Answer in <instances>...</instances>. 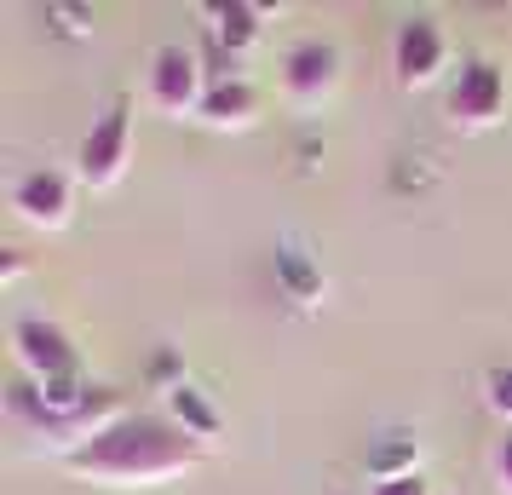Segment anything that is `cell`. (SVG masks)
Segmentation results:
<instances>
[{
  "label": "cell",
  "instance_id": "7c38bea8",
  "mask_svg": "<svg viewBox=\"0 0 512 495\" xmlns=\"http://www.w3.org/2000/svg\"><path fill=\"white\" fill-rule=\"evenodd\" d=\"M277 277H282V288H288L300 306H317V300H323V277H317V265L305 260L294 242H282L277 248Z\"/></svg>",
  "mask_w": 512,
  "mask_h": 495
},
{
  "label": "cell",
  "instance_id": "5bb4252c",
  "mask_svg": "<svg viewBox=\"0 0 512 495\" xmlns=\"http://www.w3.org/2000/svg\"><path fill=\"white\" fill-rule=\"evenodd\" d=\"M484 403L507 421V432H512V369H489L484 375Z\"/></svg>",
  "mask_w": 512,
  "mask_h": 495
},
{
  "label": "cell",
  "instance_id": "4fadbf2b",
  "mask_svg": "<svg viewBox=\"0 0 512 495\" xmlns=\"http://www.w3.org/2000/svg\"><path fill=\"white\" fill-rule=\"evenodd\" d=\"M369 472L374 478H403V472H420V444L409 432H392L386 444L369 449Z\"/></svg>",
  "mask_w": 512,
  "mask_h": 495
},
{
  "label": "cell",
  "instance_id": "8992f818",
  "mask_svg": "<svg viewBox=\"0 0 512 495\" xmlns=\"http://www.w3.org/2000/svg\"><path fill=\"white\" fill-rule=\"evenodd\" d=\"M12 357H18V369L29 380H81V352H75V340L58 323L47 317H18L12 323Z\"/></svg>",
  "mask_w": 512,
  "mask_h": 495
},
{
  "label": "cell",
  "instance_id": "30bf717a",
  "mask_svg": "<svg viewBox=\"0 0 512 495\" xmlns=\"http://www.w3.org/2000/svg\"><path fill=\"white\" fill-rule=\"evenodd\" d=\"M202 18H208L213 41L231 52V58H242V52L265 35V18H271V12H265V6H248V0H219V6L202 12Z\"/></svg>",
  "mask_w": 512,
  "mask_h": 495
},
{
  "label": "cell",
  "instance_id": "52a82bcc",
  "mask_svg": "<svg viewBox=\"0 0 512 495\" xmlns=\"http://www.w3.org/2000/svg\"><path fill=\"white\" fill-rule=\"evenodd\" d=\"M277 81H282V98L294 110H317L340 87V52L328 47V41H294L277 58Z\"/></svg>",
  "mask_w": 512,
  "mask_h": 495
},
{
  "label": "cell",
  "instance_id": "7a4b0ae2",
  "mask_svg": "<svg viewBox=\"0 0 512 495\" xmlns=\"http://www.w3.org/2000/svg\"><path fill=\"white\" fill-rule=\"evenodd\" d=\"M208 75H202V58L179 41L150 52L144 64V104L156 116H202V98H208Z\"/></svg>",
  "mask_w": 512,
  "mask_h": 495
},
{
  "label": "cell",
  "instance_id": "9a60e30c",
  "mask_svg": "<svg viewBox=\"0 0 512 495\" xmlns=\"http://www.w3.org/2000/svg\"><path fill=\"white\" fill-rule=\"evenodd\" d=\"M369 495H432L426 472H403V478H374Z\"/></svg>",
  "mask_w": 512,
  "mask_h": 495
},
{
  "label": "cell",
  "instance_id": "5b68a950",
  "mask_svg": "<svg viewBox=\"0 0 512 495\" xmlns=\"http://www.w3.org/2000/svg\"><path fill=\"white\" fill-rule=\"evenodd\" d=\"M443 70H449V29L443 18L432 12H415V18H403L392 35V75L403 93H426V87H438Z\"/></svg>",
  "mask_w": 512,
  "mask_h": 495
},
{
  "label": "cell",
  "instance_id": "ba28073f",
  "mask_svg": "<svg viewBox=\"0 0 512 495\" xmlns=\"http://www.w3.org/2000/svg\"><path fill=\"white\" fill-rule=\"evenodd\" d=\"M12 213L35 231H64L75 219V179L58 167H29L12 185Z\"/></svg>",
  "mask_w": 512,
  "mask_h": 495
},
{
  "label": "cell",
  "instance_id": "8fae6325",
  "mask_svg": "<svg viewBox=\"0 0 512 495\" xmlns=\"http://www.w3.org/2000/svg\"><path fill=\"white\" fill-rule=\"evenodd\" d=\"M162 415H167V421H179L190 438H202V444L219 438V409H213L208 392H202V386H190V380H173V386L162 392Z\"/></svg>",
  "mask_w": 512,
  "mask_h": 495
},
{
  "label": "cell",
  "instance_id": "2e32d148",
  "mask_svg": "<svg viewBox=\"0 0 512 495\" xmlns=\"http://www.w3.org/2000/svg\"><path fill=\"white\" fill-rule=\"evenodd\" d=\"M495 490L512 495V432H501V444H495Z\"/></svg>",
  "mask_w": 512,
  "mask_h": 495
},
{
  "label": "cell",
  "instance_id": "6da1fadb",
  "mask_svg": "<svg viewBox=\"0 0 512 495\" xmlns=\"http://www.w3.org/2000/svg\"><path fill=\"white\" fill-rule=\"evenodd\" d=\"M213 455V444L190 438L179 421H167L162 409H127L121 421L93 432L81 449L64 455V472L87 484H116V490H150L196 472Z\"/></svg>",
  "mask_w": 512,
  "mask_h": 495
},
{
  "label": "cell",
  "instance_id": "9c48e42d",
  "mask_svg": "<svg viewBox=\"0 0 512 495\" xmlns=\"http://www.w3.org/2000/svg\"><path fill=\"white\" fill-rule=\"evenodd\" d=\"M202 121L208 127H254L259 121V87L248 75H219L202 98Z\"/></svg>",
  "mask_w": 512,
  "mask_h": 495
},
{
  "label": "cell",
  "instance_id": "3957f363",
  "mask_svg": "<svg viewBox=\"0 0 512 495\" xmlns=\"http://www.w3.org/2000/svg\"><path fill=\"white\" fill-rule=\"evenodd\" d=\"M127 162H133V98H116L75 150V179L87 190H116L127 179Z\"/></svg>",
  "mask_w": 512,
  "mask_h": 495
},
{
  "label": "cell",
  "instance_id": "277c9868",
  "mask_svg": "<svg viewBox=\"0 0 512 495\" xmlns=\"http://www.w3.org/2000/svg\"><path fill=\"white\" fill-rule=\"evenodd\" d=\"M443 116L461 133H489L507 116V70L495 58H466L449 81V93H443Z\"/></svg>",
  "mask_w": 512,
  "mask_h": 495
}]
</instances>
